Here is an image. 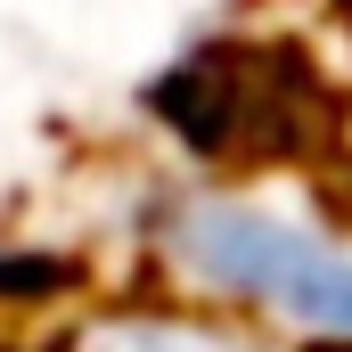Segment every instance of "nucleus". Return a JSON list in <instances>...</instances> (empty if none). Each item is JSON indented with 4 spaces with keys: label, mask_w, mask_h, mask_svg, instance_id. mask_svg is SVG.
<instances>
[{
    "label": "nucleus",
    "mask_w": 352,
    "mask_h": 352,
    "mask_svg": "<svg viewBox=\"0 0 352 352\" xmlns=\"http://www.w3.org/2000/svg\"><path fill=\"white\" fill-rule=\"evenodd\" d=\"M164 254L205 295H230L303 336L352 344V254L287 213H263L246 197H188L164 230Z\"/></svg>",
    "instance_id": "f257e3e1"
},
{
    "label": "nucleus",
    "mask_w": 352,
    "mask_h": 352,
    "mask_svg": "<svg viewBox=\"0 0 352 352\" xmlns=\"http://www.w3.org/2000/svg\"><path fill=\"white\" fill-rule=\"evenodd\" d=\"M90 352H254V344H238L213 320H123V328L90 336Z\"/></svg>",
    "instance_id": "f03ea898"
}]
</instances>
